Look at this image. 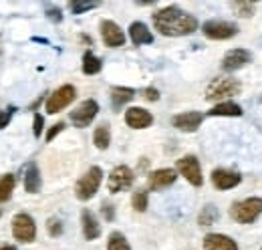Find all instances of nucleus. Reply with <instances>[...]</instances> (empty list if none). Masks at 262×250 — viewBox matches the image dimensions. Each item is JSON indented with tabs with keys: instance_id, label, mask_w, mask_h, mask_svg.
<instances>
[{
	"instance_id": "obj_35",
	"label": "nucleus",
	"mask_w": 262,
	"mask_h": 250,
	"mask_svg": "<svg viewBox=\"0 0 262 250\" xmlns=\"http://www.w3.org/2000/svg\"><path fill=\"white\" fill-rule=\"evenodd\" d=\"M47 14H49V18H51L53 23H61V20H63V16H61V10H59V8H49V10H47Z\"/></svg>"
},
{
	"instance_id": "obj_9",
	"label": "nucleus",
	"mask_w": 262,
	"mask_h": 250,
	"mask_svg": "<svg viewBox=\"0 0 262 250\" xmlns=\"http://www.w3.org/2000/svg\"><path fill=\"white\" fill-rule=\"evenodd\" d=\"M133 178L135 176H133L131 168H127V165H117V168H113V172L107 178V190L111 194H119V192L127 190L133 184Z\"/></svg>"
},
{
	"instance_id": "obj_24",
	"label": "nucleus",
	"mask_w": 262,
	"mask_h": 250,
	"mask_svg": "<svg viewBox=\"0 0 262 250\" xmlns=\"http://www.w3.org/2000/svg\"><path fill=\"white\" fill-rule=\"evenodd\" d=\"M101 69H103L101 59H97L91 51H87V53L83 55V73H85V75H97Z\"/></svg>"
},
{
	"instance_id": "obj_31",
	"label": "nucleus",
	"mask_w": 262,
	"mask_h": 250,
	"mask_svg": "<svg viewBox=\"0 0 262 250\" xmlns=\"http://www.w3.org/2000/svg\"><path fill=\"white\" fill-rule=\"evenodd\" d=\"M47 230H49L51 236H59V234L63 232V224H61V220L49 218V222H47Z\"/></svg>"
},
{
	"instance_id": "obj_32",
	"label": "nucleus",
	"mask_w": 262,
	"mask_h": 250,
	"mask_svg": "<svg viewBox=\"0 0 262 250\" xmlns=\"http://www.w3.org/2000/svg\"><path fill=\"white\" fill-rule=\"evenodd\" d=\"M12 113H14V107H8L6 111H0V129L6 127L12 119Z\"/></svg>"
},
{
	"instance_id": "obj_13",
	"label": "nucleus",
	"mask_w": 262,
	"mask_h": 250,
	"mask_svg": "<svg viewBox=\"0 0 262 250\" xmlns=\"http://www.w3.org/2000/svg\"><path fill=\"white\" fill-rule=\"evenodd\" d=\"M202 121H204V115H202L200 111H186V113L176 115V117L171 119V125H173L176 129H180V131L192 133V131H196L198 127L202 125Z\"/></svg>"
},
{
	"instance_id": "obj_19",
	"label": "nucleus",
	"mask_w": 262,
	"mask_h": 250,
	"mask_svg": "<svg viewBox=\"0 0 262 250\" xmlns=\"http://www.w3.org/2000/svg\"><path fill=\"white\" fill-rule=\"evenodd\" d=\"M208 115L212 117H240L242 115V107L234 101H220L218 105H214Z\"/></svg>"
},
{
	"instance_id": "obj_1",
	"label": "nucleus",
	"mask_w": 262,
	"mask_h": 250,
	"mask_svg": "<svg viewBox=\"0 0 262 250\" xmlns=\"http://www.w3.org/2000/svg\"><path fill=\"white\" fill-rule=\"evenodd\" d=\"M154 27L164 36H186L198 29V20L178 6H167L154 14Z\"/></svg>"
},
{
	"instance_id": "obj_23",
	"label": "nucleus",
	"mask_w": 262,
	"mask_h": 250,
	"mask_svg": "<svg viewBox=\"0 0 262 250\" xmlns=\"http://www.w3.org/2000/svg\"><path fill=\"white\" fill-rule=\"evenodd\" d=\"M93 143L97 150H107L111 143V129L107 123H101L93 133Z\"/></svg>"
},
{
	"instance_id": "obj_12",
	"label": "nucleus",
	"mask_w": 262,
	"mask_h": 250,
	"mask_svg": "<svg viewBox=\"0 0 262 250\" xmlns=\"http://www.w3.org/2000/svg\"><path fill=\"white\" fill-rule=\"evenodd\" d=\"M250 59H252V55L246 49H232L222 59V69L228 71V73L230 71H238V69L246 67L250 62Z\"/></svg>"
},
{
	"instance_id": "obj_25",
	"label": "nucleus",
	"mask_w": 262,
	"mask_h": 250,
	"mask_svg": "<svg viewBox=\"0 0 262 250\" xmlns=\"http://www.w3.org/2000/svg\"><path fill=\"white\" fill-rule=\"evenodd\" d=\"M12 190H14V176L12 174H6L0 178V204L10 200L12 196Z\"/></svg>"
},
{
	"instance_id": "obj_17",
	"label": "nucleus",
	"mask_w": 262,
	"mask_h": 250,
	"mask_svg": "<svg viewBox=\"0 0 262 250\" xmlns=\"http://www.w3.org/2000/svg\"><path fill=\"white\" fill-rule=\"evenodd\" d=\"M204 250H238V244L226 234H208L204 238Z\"/></svg>"
},
{
	"instance_id": "obj_26",
	"label": "nucleus",
	"mask_w": 262,
	"mask_h": 250,
	"mask_svg": "<svg viewBox=\"0 0 262 250\" xmlns=\"http://www.w3.org/2000/svg\"><path fill=\"white\" fill-rule=\"evenodd\" d=\"M107 250H131L129 242L125 240V236L123 234H119V232H113L111 236H109V244H107Z\"/></svg>"
},
{
	"instance_id": "obj_16",
	"label": "nucleus",
	"mask_w": 262,
	"mask_h": 250,
	"mask_svg": "<svg viewBox=\"0 0 262 250\" xmlns=\"http://www.w3.org/2000/svg\"><path fill=\"white\" fill-rule=\"evenodd\" d=\"M240 176L230 170H214L212 172V184L216 190H232L240 184Z\"/></svg>"
},
{
	"instance_id": "obj_22",
	"label": "nucleus",
	"mask_w": 262,
	"mask_h": 250,
	"mask_svg": "<svg viewBox=\"0 0 262 250\" xmlns=\"http://www.w3.org/2000/svg\"><path fill=\"white\" fill-rule=\"evenodd\" d=\"M133 97H135V91L129 89V87H113L111 89V103H113L115 109H119L121 105L129 103Z\"/></svg>"
},
{
	"instance_id": "obj_28",
	"label": "nucleus",
	"mask_w": 262,
	"mask_h": 250,
	"mask_svg": "<svg viewBox=\"0 0 262 250\" xmlns=\"http://www.w3.org/2000/svg\"><path fill=\"white\" fill-rule=\"evenodd\" d=\"M131 204L137 212H145L147 210V192L145 190H137L131 198Z\"/></svg>"
},
{
	"instance_id": "obj_6",
	"label": "nucleus",
	"mask_w": 262,
	"mask_h": 250,
	"mask_svg": "<svg viewBox=\"0 0 262 250\" xmlns=\"http://www.w3.org/2000/svg\"><path fill=\"white\" fill-rule=\"evenodd\" d=\"M12 236L20 242H33L36 238V224L34 220L25 214V212H18L14 218H12Z\"/></svg>"
},
{
	"instance_id": "obj_27",
	"label": "nucleus",
	"mask_w": 262,
	"mask_h": 250,
	"mask_svg": "<svg viewBox=\"0 0 262 250\" xmlns=\"http://www.w3.org/2000/svg\"><path fill=\"white\" fill-rule=\"evenodd\" d=\"M216 220H218V210H216L212 204H208V206L200 212V224H202V226H212Z\"/></svg>"
},
{
	"instance_id": "obj_10",
	"label": "nucleus",
	"mask_w": 262,
	"mask_h": 250,
	"mask_svg": "<svg viewBox=\"0 0 262 250\" xmlns=\"http://www.w3.org/2000/svg\"><path fill=\"white\" fill-rule=\"evenodd\" d=\"M176 168L192 186H202L204 178H202V168H200V161L196 156H184L182 159H178Z\"/></svg>"
},
{
	"instance_id": "obj_8",
	"label": "nucleus",
	"mask_w": 262,
	"mask_h": 250,
	"mask_svg": "<svg viewBox=\"0 0 262 250\" xmlns=\"http://www.w3.org/2000/svg\"><path fill=\"white\" fill-rule=\"evenodd\" d=\"M202 32L212 40H226L238 32V27L228 20H208V23H204Z\"/></svg>"
},
{
	"instance_id": "obj_18",
	"label": "nucleus",
	"mask_w": 262,
	"mask_h": 250,
	"mask_svg": "<svg viewBox=\"0 0 262 250\" xmlns=\"http://www.w3.org/2000/svg\"><path fill=\"white\" fill-rule=\"evenodd\" d=\"M81 222H83V234H85L87 240H95V238L101 236V226H99L97 218H95V214L91 210L85 208L81 212Z\"/></svg>"
},
{
	"instance_id": "obj_3",
	"label": "nucleus",
	"mask_w": 262,
	"mask_h": 250,
	"mask_svg": "<svg viewBox=\"0 0 262 250\" xmlns=\"http://www.w3.org/2000/svg\"><path fill=\"white\" fill-rule=\"evenodd\" d=\"M262 214V198H246L234 202L230 208V216L240 224H250Z\"/></svg>"
},
{
	"instance_id": "obj_33",
	"label": "nucleus",
	"mask_w": 262,
	"mask_h": 250,
	"mask_svg": "<svg viewBox=\"0 0 262 250\" xmlns=\"http://www.w3.org/2000/svg\"><path fill=\"white\" fill-rule=\"evenodd\" d=\"M63 129H65V123L53 125V127L49 129V133H47V141H53V139H55V135H59V133H61Z\"/></svg>"
},
{
	"instance_id": "obj_36",
	"label": "nucleus",
	"mask_w": 262,
	"mask_h": 250,
	"mask_svg": "<svg viewBox=\"0 0 262 250\" xmlns=\"http://www.w3.org/2000/svg\"><path fill=\"white\" fill-rule=\"evenodd\" d=\"M143 97H145L147 101H158V99H160V93H158V89H151V87H147V89L143 91Z\"/></svg>"
},
{
	"instance_id": "obj_7",
	"label": "nucleus",
	"mask_w": 262,
	"mask_h": 250,
	"mask_svg": "<svg viewBox=\"0 0 262 250\" xmlns=\"http://www.w3.org/2000/svg\"><path fill=\"white\" fill-rule=\"evenodd\" d=\"M99 113V105L95 99H87L83 103H79L73 111H71V121L75 123V127H87L91 123Z\"/></svg>"
},
{
	"instance_id": "obj_30",
	"label": "nucleus",
	"mask_w": 262,
	"mask_h": 250,
	"mask_svg": "<svg viewBox=\"0 0 262 250\" xmlns=\"http://www.w3.org/2000/svg\"><path fill=\"white\" fill-rule=\"evenodd\" d=\"M97 6H99L97 2H83V0H75V2H71V10H73L75 14H83V12L93 10V8H97Z\"/></svg>"
},
{
	"instance_id": "obj_11",
	"label": "nucleus",
	"mask_w": 262,
	"mask_h": 250,
	"mask_svg": "<svg viewBox=\"0 0 262 250\" xmlns=\"http://www.w3.org/2000/svg\"><path fill=\"white\" fill-rule=\"evenodd\" d=\"M101 36H103V43L111 49L125 45V34L119 29V25L113 23V20H103L101 23Z\"/></svg>"
},
{
	"instance_id": "obj_20",
	"label": "nucleus",
	"mask_w": 262,
	"mask_h": 250,
	"mask_svg": "<svg viewBox=\"0 0 262 250\" xmlns=\"http://www.w3.org/2000/svg\"><path fill=\"white\" fill-rule=\"evenodd\" d=\"M129 36L133 40V45H151L154 43V34L151 31L143 25V23H133L129 27Z\"/></svg>"
},
{
	"instance_id": "obj_21",
	"label": "nucleus",
	"mask_w": 262,
	"mask_h": 250,
	"mask_svg": "<svg viewBox=\"0 0 262 250\" xmlns=\"http://www.w3.org/2000/svg\"><path fill=\"white\" fill-rule=\"evenodd\" d=\"M25 190L29 194H36L40 190V174H38L36 163H29L27 165V172H25Z\"/></svg>"
},
{
	"instance_id": "obj_34",
	"label": "nucleus",
	"mask_w": 262,
	"mask_h": 250,
	"mask_svg": "<svg viewBox=\"0 0 262 250\" xmlns=\"http://www.w3.org/2000/svg\"><path fill=\"white\" fill-rule=\"evenodd\" d=\"M33 125H34L33 133L36 135V137H38V135L42 133V125H45V119H42V115H38V113H36V115H34V123Z\"/></svg>"
},
{
	"instance_id": "obj_29",
	"label": "nucleus",
	"mask_w": 262,
	"mask_h": 250,
	"mask_svg": "<svg viewBox=\"0 0 262 250\" xmlns=\"http://www.w3.org/2000/svg\"><path fill=\"white\" fill-rule=\"evenodd\" d=\"M232 8L238 12V16L248 18L254 14V4L252 2H232Z\"/></svg>"
},
{
	"instance_id": "obj_5",
	"label": "nucleus",
	"mask_w": 262,
	"mask_h": 250,
	"mask_svg": "<svg viewBox=\"0 0 262 250\" xmlns=\"http://www.w3.org/2000/svg\"><path fill=\"white\" fill-rule=\"evenodd\" d=\"M75 97H77V91H75V87H73V85H63V87H59L55 93L49 95L45 109H47V113L55 115V113L63 111L67 105H71V103L75 101Z\"/></svg>"
},
{
	"instance_id": "obj_15",
	"label": "nucleus",
	"mask_w": 262,
	"mask_h": 250,
	"mask_svg": "<svg viewBox=\"0 0 262 250\" xmlns=\"http://www.w3.org/2000/svg\"><path fill=\"white\" fill-rule=\"evenodd\" d=\"M176 178H178L176 170H171V168H162V170H156V172L149 174L147 186L151 187V190H164V187L171 186V184L176 182Z\"/></svg>"
},
{
	"instance_id": "obj_2",
	"label": "nucleus",
	"mask_w": 262,
	"mask_h": 250,
	"mask_svg": "<svg viewBox=\"0 0 262 250\" xmlns=\"http://www.w3.org/2000/svg\"><path fill=\"white\" fill-rule=\"evenodd\" d=\"M101 180H103L101 168H97V165L89 168V170L79 178V182L75 184V196H77L81 202L91 200V198L97 194L99 186H101Z\"/></svg>"
},
{
	"instance_id": "obj_14",
	"label": "nucleus",
	"mask_w": 262,
	"mask_h": 250,
	"mask_svg": "<svg viewBox=\"0 0 262 250\" xmlns=\"http://www.w3.org/2000/svg\"><path fill=\"white\" fill-rule=\"evenodd\" d=\"M125 123L133 129H145L154 123V115L143 107H129L125 111Z\"/></svg>"
},
{
	"instance_id": "obj_37",
	"label": "nucleus",
	"mask_w": 262,
	"mask_h": 250,
	"mask_svg": "<svg viewBox=\"0 0 262 250\" xmlns=\"http://www.w3.org/2000/svg\"><path fill=\"white\" fill-rule=\"evenodd\" d=\"M103 214H105L107 220H113V208H111L109 204H105V206H103Z\"/></svg>"
},
{
	"instance_id": "obj_4",
	"label": "nucleus",
	"mask_w": 262,
	"mask_h": 250,
	"mask_svg": "<svg viewBox=\"0 0 262 250\" xmlns=\"http://www.w3.org/2000/svg\"><path fill=\"white\" fill-rule=\"evenodd\" d=\"M240 89H242L240 81L230 79V77H218L208 85L206 99L208 101H220V99H226V97H232V95H238Z\"/></svg>"
},
{
	"instance_id": "obj_38",
	"label": "nucleus",
	"mask_w": 262,
	"mask_h": 250,
	"mask_svg": "<svg viewBox=\"0 0 262 250\" xmlns=\"http://www.w3.org/2000/svg\"><path fill=\"white\" fill-rule=\"evenodd\" d=\"M0 250H16V246H12V244H2Z\"/></svg>"
}]
</instances>
